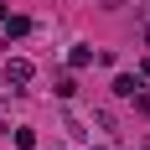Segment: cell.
Segmentation results:
<instances>
[{
	"instance_id": "7a4b0ae2",
	"label": "cell",
	"mask_w": 150,
	"mask_h": 150,
	"mask_svg": "<svg viewBox=\"0 0 150 150\" xmlns=\"http://www.w3.org/2000/svg\"><path fill=\"white\" fill-rule=\"evenodd\" d=\"M114 93H119V98H135V93H140V73H135V78L119 73V78H114Z\"/></svg>"
},
{
	"instance_id": "3957f363",
	"label": "cell",
	"mask_w": 150,
	"mask_h": 150,
	"mask_svg": "<svg viewBox=\"0 0 150 150\" xmlns=\"http://www.w3.org/2000/svg\"><path fill=\"white\" fill-rule=\"evenodd\" d=\"M26 31H31L26 16H5V42H11V36H26Z\"/></svg>"
},
{
	"instance_id": "8992f818",
	"label": "cell",
	"mask_w": 150,
	"mask_h": 150,
	"mask_svg": "<svg viewBox=\"0 0 150 150\" xmlns=\"http://www.w3.org/2000/svg\"><path fill=\"white\" fill-rule=\"evenodd\" d=\"M140 78H150V57H145V62H140Z\"/></svg>"
},
{
	"instance_id": "6da1fadb",
	"label": "cell",
	"mask_w": 150,
	"mask_h": 150,
	"mask_svg": "<svg viewBox=\"0 0 150 150\" xmlns=\"http://www.w3.org/2000/svg\"><path fill=\"white\" fill-rule=\"evenodd\" d=\"M31 78H36V67H31L26 57H11V62H5V83H11V88H26Z\"/></svg>"
},
{
	"instance_id": "52a82bcc",
	"label": "cell",
	"mask_w": 150,
	"mask_h": 150,
	"mask_svg": "<svg viewBox=\"0 0 150 150\" xmlns=\"http://www.w3.org/2000/svg\"><path fill=\"white\" fill-rule=\"evenodd\" d=\"M145 47H150V21H145Z\"/></svg>"
},
{
	"instance_id": "5b68a950",
	"label": "cell",
	"mask_w": 150,
	"mask_h": 150,
	"mask_svg": "<svg viewBox=\"0 0 150 150\" xmlns=\"http://www.w3.org/2000/svg\"><path fill=\"white\" fill-rule=\"evenodd\" d=\"M52 93H57V98H73V93H78V83H73L67 73H62V78H57V88H52Z\"/></svg>"
},
{
	"instance_id": "277c9868",
	"label": "cell",
	"mask_w": 150,
	"mask_h": 150,
	"mask_svg": "<svg viewBox=\"0 0 150 150\" xmlns=\"http://www.w3.org/2000/svg\"><path fill=\"white\" fill-rule=\"evenodd\" d=\"M67 62H73V67H88V62H93V47H73Z\"/></svg>"
},
{
	"instance_id": "ba28073f",
	"label": "cell",
	"mask_w": 150,
	"mask_h": 150,
	"mask_svg": "<svg viewBox=\"0 0 150 150\" xmlns=\"http://www.w3.org/2000/svg\"><path fill=\"white\" fill-rule=\"evenodd\" d=\"M0 21H5V5H0Z\"/></svg>"
}]
</instances>
